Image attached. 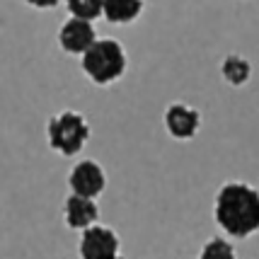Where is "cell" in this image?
<instances>
[{"instance_id": "1", "label": "cell", "mask_w": 259, "mask_h": 259, "mask_svg": "<svg viewBox=\"0 0 259 259\" xmlns=\"http://www.w3.org/2000/svg\"><path fill=\"white\" fill-rule=\"evenodd\" d=\"M213 215L230 237H249L259 230V192L245 182H228L215 194Z\"/></svg>"}, {"instance_id": "2", "label": "cell", "mask_w": 259, "mask_h": 259, "mask_svg": "<svg viewBox=\"0 0 259 259\" xmlns=\"http://www.w3.org/2000/svg\"><path fill=\"white\" fill-rule=\"evenodd\" d=\"M82 70L97 85H109L119 80L126 70V54L121 44L114 39H97L82 54Z\"/></svg>"}, {"instance_id": "3", "label": "cell", "mask_w": 259, "mask_h": 259, "mask_svg": "<svg viewBox=\"0 0 259 259\" xmlns=\"http://www.w3.org/2000/svg\"><path fill=\"white\" fill-rule=\"evenodd\" d=\"M46 136H49V146L61 155H75L82 150V146L90 138V126L78 112H61L56 114L49 126H46Z\"/></svg>"}, {"instance_id": "4", "label": "cell", "mask_w": 259, "mask_h": 259, "mask_svg": "<svg viewBox=\"0 0 259 259\" xmlns=\"http://www.w3.org/2000/svg\"><path fill=\"white\" fill-rule=\"evenodd\" d=\"M80 257L82 259H114L119 257V237L112 228L90 226L80 237Z\"/></svg>"}, {"instance_id": "5", "label": "cell", "mask_w": 259, "mask_h": 259, "mask_svg": "<svg viewBox=\"0 0 259 259\" xmlns=\"http://www.w3.org/2000/svg\"><path fill=\"white\" fill-rule=\"evenodd\" d=\"M104 184H107L104 169L95 160H80L68 175V187H70L73 194H82V196L97 199L104 192Z\"/></svg>"}, {"instance_id": "6", "label": "cell", "mask_w": 259, "mask_h": 259, "mask_svg": "<svg viewBox=\"0 0 259 259\" xmlns=\"http://www.w3.org/2000/svg\"><path fill=\"white\" fill-rule=\"evenodd\" d=\"M95 41H97L95 27H92L90 20H82V17H70L58 32V44L68 54H80L82 56Z\"/></svg>"}, {"instance_id": "7", "label": "cell", "mask_w": 259, "mask_h": 259, "mask_svg": "<svg viewBox=\"0 0 259 259\" xmlns=\"http://www.w3.org/2000/svg\"><path fill=\"white\" fill-rule=\"evenodd\" d=\"M201 126V114L187 104H172L165 112V128L177 141H189Z\"/></svg>"}, {"instance_id": "8", "label": "cell", "mask_w": 259, "mask_h": 259, "mask_svg": "<svg viewBox=\"0 0 259 259\" xmlns=\"http://www.w3.org/2000/svg\"><path fill=\"white\" fill-rule=\"evenodd\" d=\"M66 223L68 228L73 230H85L97 223V215H100V208H97V201L92 196H82V194H70L66 199Z\"/></svg>"}, {"instance_id": "9", "label": "cell", "mask_w": 259, "mask_h": 259, "mask_svg": "<svg viewBox=\"0 0 259 259\" xmlns=\"http://www.w3.org/2000/svg\"><path fill=\"white\" fill-rule=\"evenodd\" d=\"M143 10V0H104V17L112 24H128Z\"/></svg>"}, {"instance_id": "10", "label": "cell", "mask_w": 259, "mask_h": 259, "mask_svg": "<svg viewBox=\"0 0 259 259\" xmlns=\"http://www.w3.org/2000/svg\"><path fill=\"white\" fill-rule=\"evenodd\" d=\"M221 73H223V80L230 82V85H245L252 75V66H249V61H245L242 56H228L223 61V66H221Z\"/></svg>"}, {"instance_id": "11", "label": "cell", "mask_w": 259, "mask_h": 259, "mask_svg": "<svg viewBox=\"0 0 259 259\" xmlns=\"http://www.w3.org/2000/svg\"><path fill=\"white\" fill-rule=\"evenodd\" d=\"M66 5L73 17H82L90 22L104 15V0H66Z\"/></svg>"}, {"instance_id": "12", "label": "cell", "mask_w": 259, "mask_h": 259, "mask_svg": "<svg viewBox=\"0 0 259 259\" xmlns=\"http://www.w3.org/2000/svg\"><path fill=\"white\" fill-rule=\"evenodd\" d=\"M199 259H237L235 257V249L233 245L223 240V237H213V240H208L201 249V257Z\"/></svg>"}, {"instance_id": "13", "label": "cell", "mask_w": 259, "mask_h": 259, "mask_svg": "<svg viewBox=\"0 0 259 259\" xmlns=\"http://www.w3.org/2000/svg\"><path fill=\"white\" fill-rule=\"evenodd\" d=\"M32 8H39V10H46V8H56L61 0H27Z\"/></svg>"}, {"instance_id": "14", "label": "cell", "mask_w": 259, "mask_h": 259, "mask_svg": "<svg viewBox=\"0 0 259 259\" xmlns=\"http://www.w3.org/2000/svg\"><path fill=\"white\" fill-rule=\"evenodd\" d=\"M114 259H124V257H114Z\"/></svg>"}]
</instances>
